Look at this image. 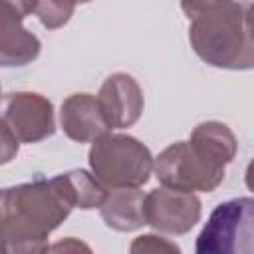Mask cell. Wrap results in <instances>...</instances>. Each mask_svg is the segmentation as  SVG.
I'll return each instance as SVG.
<instances>
[{
	"label": "cell",
	"instance_id": "obj_14",
	"mask_svg": "<svg viewBox=\"0 0 254 254\" xmlns=\"http://www.w3.org/2000/svg\"><path fill=\"white\" fill-rule=\"evenodd\" d=\"M77 0H38L36 16L46 30H58L73 16Z\"/></svg>",
	"mask_w": 254,
	"mask_h": 254
},
{
	"label": "cell",
	"instance_id": "obj_1",
	"mask_svg": "<svg viewBox=\"0 0 254 254\" xmlns=\"http://www.w3.org/2000/svg\"><path fill=\"white\" fill-rule=\"evenodd\" d=\"M73 208L75 198L65 173L52 179L36 177L30 183L2 189L0 222L6 250L10 254L48 250L50 234Z\"/></svg>",
	"mask_w": 254,
	"mask_h": 254
},
{
	"label": "cell",
	"instance_id": "obj_16",
	"mask_svg": "<svg viewBox=\"0 0 254 254\" xmlns=\"http://www.w3.org/2000/svg\"><path fill=\"white\" fill-rule=\"evenodd\" d=\"M0 127H2V159H0V163L6 165V163H10L18 155L20 141L4 123H0Z\"/></svg>",
	"mask_w": 254,
	"mask_h": 254
},
{
	"label": "cell",
	"instance_id": "obj_10",
	"mask_svg": "<svg viewBox=\"0 0 254 254\" xmlns=\"http://www.w3.org/2000/svg\"><path fill=\"white\" fill-rule=\"evenodd\" d=\"M40 52V40L22 26V18L0 6V65L24 67L32 64Z\"/></svg>",
	"mask_w": 254,
	"mask_h": 254
},
{
	"label": "cell",
	"instance_id": "obj_11",
	"mask_svg": "<svg viewBox=\"0 0 254 254\" xmlns=\"http://www.w3.org/2000/svg\"><path fill=\"white\" fill-rule=\"evenodd\" d=\"M103 222L117 232H133L147 224L145 218V194L139 187L109 189L105 202L99 206Z\"/></svg>",
	"mask_w": 254,
	"mask_h": 254
},
{
	"label": "cell",
	"instance_id": "obj_13",
	"mask_svg": "<svg viewBox=\"0 0 254 254\" xmlns=\"http://www.w3.org/2000/svg\"><path fill=\"white\" fill-rule=\"evenodd\" d=\"M65 179H67L69 189L73 192L75 208H81V210L99 208L109 194V189L105 185H101L93 173L89 175L83 169L65 171Z\"/></svg>",
	"mask_w": 254,
	"mask_h": 254
},
{
	"label": "cell",
	"instance_id": "obj_15",
	"mask_svg": "<svg viewBox=\"0 0 254 254\" xmlns=\"http://www.w3.org/2000/svg\"><path fill=\"white\" fill-rule=\"evenodd\" d=\"M129 250L133 254H143V252H175V254H179L181 252V248L175 242H171V240H167L163 236H157V234H141V236H137L131 242Z\"/></svg>",
	"mask_w": 254,
	"mask_h": 254
},
{
	"label": "cell",
	"instance_id": "obj_17",
	"mask_svg": "<svg viewBox=\"0 0 254 254\" xmlns=\"http://www.w3.org/2000/svg\"><path fill=\"white\" fill-rule=\"evenodd\" d=\"M0 6L12 10L18 18H26L30 16L32 12H36V6H38V0H0Z\"/></svg>",
	"mask_w": 254,
	"mask_h": 254
},
{
	"label": "cell",
	"instance_id": "obj_2",
	"mask_svg": "<svg viewBox=\"0 0 254 254\" xmlns=\"http://www.w3.org/2000/svg\"><path fill=\"white\" fill-rule=\"evenodd\" d=\"M192 52L218 69H254V42L234 0H181Z\"/></svg>",
	"mask_w": 254,
	"mask_h": 254
},
{
	"label": "cell",
	"instance_id": "obj_4",
	"mask_svg": "<svg viewBox=\"0 0 254 254\" xmlns=\"http://www.w3.org/2000/svg\"><path fill=\"white\" fill-rule=\"evenodd\" d=\"M194 250L198 254H254V198L220 202L208 216Z\"/></svg>",
	"mask_w": 254,
	"mask_h": 254
},
{
	"label": "cell",
	"instance_id": "obj_9",
	"mask_svg": "<svg viewBox=\"0 0 254 254\" xmlns=\"http://www.w3.org/2000/svg\"><path fill=\"white\" fill-rule=\"evenodd\" d=\"M60 125L65 137L77 143H93L111 131L99 99L91 93H73L65 97L60 107Z\"/></svg>",
	"mask_w": 254,
	"mask_h": 254
},
{
	"label": "cell",
	"instance_id": "obj_20",
	"mask_svg": "<svg viewBox=\"0 0 254 254\" xmlns=\"http://www.w3.org/2000/svg\"><path fill=\"white\" fill-rule=\"evenodd\" d=\"M87 2H91V0H77V4H87Z\"/></svg>",
	"mask_w": 254,
	"mask_h": 254
},
{
	"label": "cell",
	"instance_id": "obj_3",
	"mask_svg": "<svg viewBox=\"0 0 254 254\" xmlns=\"http://www.w3.org/2000/svg\"><path fill=\"white\" fill-rule=\"evenodd\" d=\"M89 169L107 189L143 187L155 171V159L147 145L127 133H105L91 143Z\"/></svg>",
	"mask_w": 254,
	"mask_h": 254
},
{
	"label": "cell",
	"instance_id": "obj_8",
	"mask_svg": "<svg viewBox=\"0 0 254 254\" xmlns=\"http://www.w3.org/2000/svg\"><path fill=\"white\" fill-rule=\"evenodd\" d=\"M97 99L111 129H127L135 125L143 113V89L133 75L117 71L111 73L99 87Z\"/></svg>",
	"mask_w": 254,
	"mask_h": 254
},
{
	"label": "cell",
	"instance_id": "obj_7",
	"mask_svg": "<svg viewBox=\"0 0 254 254\" xmlns=\"http://www.w3.org/2000/svg\"><path fill=\"white\" fill-rule=\"evenodd\" d=\"M200 214L202 202L194 192L161 187L145 194L147 224L161 234H187L200 220Z\"/></svg>",
	"mask_w": 254,
	"mask_h": 254
},
{
	"label": "cell",
	"instance_id": "obj_5",
	"mask_svg": "<svg viewBox=\"0 0 254 254\" xmlns=\"http://www.w3.org/2000/svg\"><path fill=\"white\" fill-rule=\"evenodd\" d=\"M226 175V167L202 155L190 141H177L155 159V177L163 187L187 192H212Z\"/></svg>",
	"mask_w": 254,
	"mask_h": 254
},
{
	"label": "cell",
	"instance_id": "obj_6",
	"mask_svg": "<svg viewBox=\"0 0 254 254\" xmlns=\"http://www.w3.org/2000/svg\"><path fill=\"white\" fill-rule=\"evenodd\" d=\"M20 143H40L56 133L54 105L36 91H12L2 99V121Z\"/></svg>",
	"mask_w": 254,
	"mask_h": 254
},
{
	"label": "cell",
	"instance_id": "obj_18",
	"mask_svg": "<svg viewBox=\"0 0 254 254\" xmlns=\"http://www.w3.org/2000/svg\"><path fill=\"white\" fill-rule=\"evenodd\" d=\"M240 8H242V14H244V24H246V30L254 42V0H234Z\"/></svg>",
	"mask_w": 254,
	"mask_h": 254
},
{
	"label": "cell",
	"instance_id": "obj_12",
	"mask_svg": "<svg viewBox=\"0 0 254 254\" xmlns=\"http://www.w3.org/2000/svg\"><path fill=\"white\" fill-rule=\"evenodd\" d=\"M202 155H206L208 159L220 163V165H228L234 161L236 151H238V141L236 135L232 133V129L226 123L220 121H202L198 123L189 139Z\"/></svg>",
	"mask_w": 254,
	"mask_h": 254
},
{
	"label": "cell",
	"instance_id": "obj_19",
	"mask_svg": "<svg viewBox=\"0 0 254 254\" xmlns=\"http://www.w3.org/2000/svg\"><path fill=\"white\" fill-rule=\"evenodd\" d=\"M244 183H246V187H248V190H252L254 192V159L248 163V167H246V173H244Z\"/></svg>",
	"mask_w": 254,
	"mask_h": 254
}]
</instances>
